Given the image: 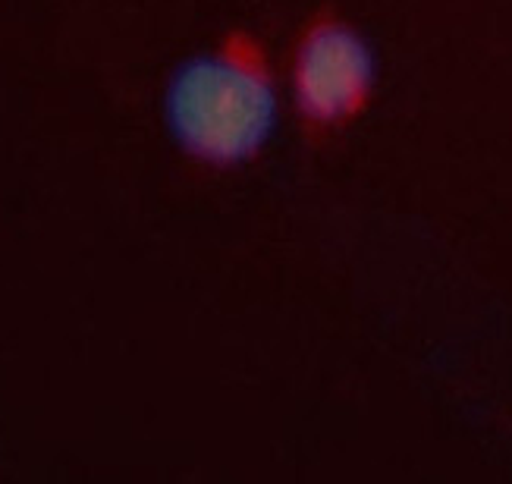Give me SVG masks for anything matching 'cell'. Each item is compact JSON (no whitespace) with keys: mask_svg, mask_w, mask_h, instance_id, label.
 <instances>
[{"mask_svg":"<svg viewBox=\"0 0 512 484\" xmlns=\"http://www.w3.org/2000/svg\"><path fill=\"white\" fill-rule=\"evenodd\" d=\"M286 79L302 139L311 148H327L374 104V48L343 10L321 4L299 22L286 57Z\"/></svg>","mask_w":512,"mask_h":484,"instance_id":"2","label":"cell"},{"mask_svg":"<svg viewBox=\"0 0 512 484\" xmlns=\"http://www.w3.org/2000/svg\"><path fill=\"white\" fill-rule=\"evenodd\" d=\"M280 85L271 48L233 26L167 82L164 120L186 158L211 173L255 164L277 126Z\"/></svg>","mask_w":512,"mask_h":484,"instance_id":"1","label":"cell"}]
</instances>
